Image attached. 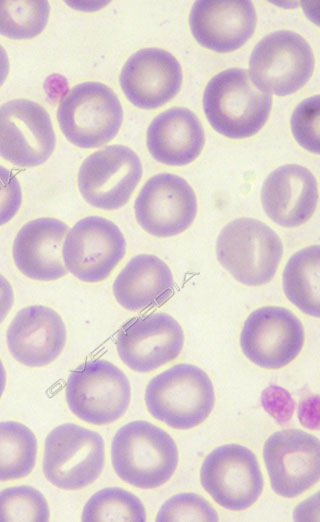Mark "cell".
Returning a JSON list of instances; mask_svg holds the SVG:
<instances>
[{
    "instance_id": "cell-1",
    "label": "cell",
    "mask_w": 320,
    "mask_h": 522,
    "mask_svg": "<svg viewBox=\"0 0 320 522\" xmlns=\"http://www.w3.org/2000/svg\"><path fill=\"white\" fill-rule=\"evenodd\" d=\"M179 461L174 439L159 426L144 420L118 429L111 442V463L116 475L139 489L164 485Z\"/></svg>"
},
{
    "instance_id": "cell-2",
    "label": "cell",
    "mask_w": 320,
    "mask_h": 522,
    "mask_svg": "<svg viewBox=\"0 0 320 522\" xmlns=\"http://www.w3.org/2000/svg\"><path fill=\"white\" fill-rule=\"evenodd\" d=\"M271 95L260 90L249 72L240 68L221 71L203 93V109L212 128L231 139L255 135L266 123Z\"/></svg>"
},
{
    "instance_id": "cell-3",
    "label": "cell",
    "mask_w": 320,
    "mask_h": 522,
    "mask_svg": "<svg viewBox=\"0 0 320 522\" xmlns=\"http://www.w3.org/2000/svg\"><path fill=\"white\" fill-rule=\"evenodd\" d=\"M145 404L150 415L168 427L192 429L212 412L214 387L204 370L189 363H179L148 382Z\"/></svg>"
},
{
    "instance_id": "cell-4",
    "label": "cell",
    "mask_w": 320,
    "mask_h": 522,
    "mask_svg": "<svg viewBox=\"0 0 320 522\" xmlns=\"http://www.w3.org/2000/svg\"><path fill=\"white\" fill-rule=\"evenodd\" d=\"M216 255L235 280L247 286H261L275 276L283 256V244L278 234L265 223L241 217L230 221L220 231Z\"/></svg>"
},
{
    "instance_id": "cell-5",
    "label": "cell",
    "mask_w": 320,
    "mask_h": 522,
    "mask_svg": "<svg viewBox=\"0 0 320 522\" xmlns=\"http://www.w3.org/2000/svg\"><path fill=\"white\" fill-rule=\"evenodd\" d=\"M57 121L73 145L97 148L111 141L123 121L121 103L114 91L100 82H83L61 99Z\"/></svg>"
},
{
    "instance_id": "cell-6",
    "label": "cell",
    "mask_w": 320,
    "mask_h": 522,
    "mask_svg": "<svg viewBox=\"0 0 320 522\" xmlns=\"http://www.w3.org/2000/svg\"><path fill=\"white\" fill-rule=\"evenodd\" d=\"M65 398L70 411L93 425L120 419L131 401V385L124 372L104 359L86 361L68 376Z\"/></svg>"
},
{
    "instance_id": "cell-7",
    "label": "cell",
    "mask_w": 320,
    "mask_h": 522,
    "mask_svg": "<svg viewBox=\"0 0 320 522\" xmlns=\"http://www.w3.org/2000/svg\"><path fill=\"white\" fill-rule=\"evenodd\" d=\"M105 464L102 436L86 427L64 423L47 435L44 443L43 473L62 490H80L95 482Z\"/></svg>"
},
{
    "instance_id": "cell-8",
    "label": "cell",
    "mask_w": 320,
    "mask_h": 522,
    "mask_svg": "<svg viewBox=\"0 0 320 522\" xmlns=\"http://www.w3.org/2000/svg\"><path fill=\"white\" fill-rule=\"evenodd\" d=\"M249 67L250 78L260 90L286 96L309 81L314 69V55L301 35L279 30L256 44Z\"/></svg>"
},
{
    "instance_id": "cell-9",
    "label": "cell",
    "mask_w": 320,
    "mask_h": 522,
    "mask_svg": "<svg viewBox=\"0 0 320 522\" xmlns=\"http://www.w3.org/2000/svg\"><path fill=\"white\" fill-rule=\"evenodd\" d=\"M200 482L218 505L231 511L251 507L264 487L256 455L236 443L220 445L208 453L200 468Z\"/></svg>"
},
{
    "instance_id": "cell-10",
    "label": "cell",
    "mask_w": 320,
    "mask_h": 522,
    "mask_svg": "<svg viewBox=\"0 0 320 522\" xmlns=\"http://www.w3.org/2000/svg\"><path fill=\"white\" fill-rule=\"evenodd\" d=\"M126 253V240L119 227L101 216H87L68 230L62 246L67 272L86 283L110 276Z\"/></svg>"
},
{
    "instance_id": "cell-11",
    "label": "cell",
    "mask_w": 320,
    "mask_h": 522,
    "mask_svg": "<svg viewBox=\"0 0 320 522\" xmlns=\"http://www.w3.org/2000/svg\"><path fill=\"white\" fill-rule=\"evenodd\" d=\"M142 174V163L132 149L110 145L82 162L77 178L79 192L95 208L119 209L129 201Z\"/></svg>"
},
{
    "instance_id": "cell-12",
    "label": "cell",
    "mask_w": 320,
    "mask_h": 522,
    "mask_svg": "<svg viewBox=\"0 0 320 522\" xmlns=\"http://www.w3.org/2000/svg\"><path fill=\"white\" fill-rule=\"evenodd\" d=\"M263 459L270 486L281 497L300 496L319 481L320 442L303 430L272 433L263 445Z\"/></svg>"
},
{
    "instance_id": "cell-13",
    "label": "cell",
    "mask_w": 320,
    "mask_h": 522,
    "mask_svg": "<svg viewBox=\"0 0 320 522\" xmlns=\"http://www.w3.org/2000/svg\"><path fill=\"white\" fill-rule=\"evenodd\" d=\"M305 340L304 327L290 310L264 306L252 311L240 333L245 357L264 369H280L300 354Z\"/></svg>"
},
{
    "instance_id": "cell-14",
    "label": "cell",
    "mask_w": 320,
    "mask_h": 522,
    "mask_svg": "<svg viewBox=\"0 0 320 522\" xmlns=\"http://www.w3.org/2000/svg\"><path fill=\"white\" fill-rule=\"evenodd\" d=\"M56 146V135L46 109L28 99L0 106V157L22 168L45 163Z\"/></svg>"
},
{
    "instance_id": "cell-15",
    "label": "cell",
    "mask_w": 320,
    "mask_h": 522,
    "mask_svg": "<svg viewBox=\"0 0 320 522\" xmlns=\"http://www.w3.org/2000/svg\"><path fill=\"white\" fill-rule=\"evenodd\" d=\"M137 223L148 234L166 238L190 227L197 213V198L189 183L172 173L149 178L134 203Z\"/></svg>"
},
{
    "instance_id": "cell-16",
    "label": "cell",
    "mask_w": 320,
    "mask_h": 522,
    "mask_svg": "<svg viewBox=\"0 0 320 522\" xmlns=\"http://www.w3.org/2000/svg\"><path fill=\"white\" fill-rule=\"evenodd\" d=\"M183 345L181 325L164 312L135 317L126 322L116 336L121 361L139 373L154 371L175 360Z\"/></svg>"
},
{
    "instance_id": "cell-17",
    "label": "cell",
    "mask_w": 320,
    "mask_h": 522,
    "mask_svg": "<svg viewBox=\"0 0 320 522\" xmlns=\"http://www.w3.org/2000/svg\"><path fill=\"white\" fill-rule=\"evenodd\" d=\"M126 98L140 109H156L180 90L182 69L178 60L160 48H144L131 55L120 74Z\"/></svg>"
},
{
    "instance_id": "cell-18",
    "label": "cell",
    "mask_w": 320,
    "mask_h": 522,
    "mask_svg": "<svg viewBox=\"0 0 320 522\" xmlns=\"http://www.w3.org/2000/svg\"><path fill=\"white\" fill-rule=\"evenodd\" d=\"M256 21L255 8L248 0H199L189 16L195 40L218 53L243 46L253 35Z\"/></svg>"
},
{
    "instance_id": "cell-19",
    "label": "cell",
    "mask_w": 320,
    "mask_h": 522,
    "mask_svg": "<svg viewBox=\"0 0 320 522\" xmlns=\"http://www.w3.org/2000/svg\"><path fill=\"white\" fill-rule=\"evenodd\" d=\"M67 339L66 326L52 308L31 305L19 310L6 332L9 352L28 367L49 365L63 351Z\"/></svg>"
},
{
    "instance_id": "cell-20",
    "label": "cell",
    "mask_w": 320,
    "mask_h": 522,
    "mask_svg": "<svg viewBox=\"0 0 320 522\" xmlns=\"http://www.w3.org/2000/svg\"><path fill=\"white\" fill-rule=\"evenodd\" d=\"M261 202L266 215L277 225L300 226L312 217L317 207V180L301 165L280 166L265 179Z\"/></svg>"
},
{
    "instance_id": "cell-21",
    "label": "cell",
    "mask_w": 320,
    "mask_h": 522,
    "mask_svg": "<svg viewBox=\"0 0 320 522\" xmlns=\"http://www.w3.org/2000/svg\"><path fill=\"white\" fill-rule=\"evenodd\" d=\"M69 227L52 217L28 221L17 232L12 257L17 269L37 281H54L68 272L62 259V246Z\"/></svg>"
},
{
    "instance_id": "cell-22",
    "label": "cell",
    "mask_w": 320,
    "mask_h": 522,
    "mask_svg": "<svg viewBox=\"0 0 320 522\" xmlns=\"http://www.w3.org/2000/svg\"><path fill=\"white\" fill-rule=\"evenodd\" d=\"M204 130L197 116L187 108L173 107L158 114L147 129L150 155L168 166H184L200 155Z\"/></svg>"
},
{
    "instance_id": "cell-23",
    "label": "cell",
    "mask_w": 320,
    "mask_h": 522,
    "mask_svg": "<svg viewBox=\"0 0 320 522\" xmlns=\"http://www.w3.org/2000/svg\"><path fill=\"white\" fill-rule=\"evenodd\" d=\"M169 266L152 254L132 257L113 282V294L128 311H142L168 301L174 292Z\"/></svg>"
},
{
    "instance_id": "cell-24",
    "label": "cell",
    "mask_w": 320,
    "mask_h": 522,
    "mask_svg": "<svg viewBox=\"0 0 320 522\" xmlns=\"http://www.w3.org/2000/svg\"><path fill=\"white\" fill-rule=\"evenodd\" d=\"M286 298L301 312L312 317L320 313V248L310 245L294 253L282 275Z\"/></svg>"
},
{
    "instance_id": "cell-25",
    "label": "cell",
    "mask_w": 320,
    "mask_h": 522,
    "mask_svg": "<svg viewBox=\"0 0 320 522\" xmlns=\"http://www.w3.org/2000/svg\"><path fill=\"white\" fill-rule=\"evenodd\" d=\"M37 439L24 424L0 422V481L26 477L33 470L37 456Z\"/></svg>"
},
{
    "instance_id": "cell-26",
    "label": "cell",
    "mask_w": 320,
    "mask_h": 522,
    "mask_svg": "<svg viewBox=\"0 0 320 522\" xmlns=\"http://www.w3.org/2000/svg\"><path fill=\"white\" fill-rule=\"evenodd\" d=\"M146 510L141 500L120 487H106L95 492L85 503L83 522H145Z\"/></svg>"
},
{
    "instance_id": "cell-27",
    "label": "cell",
    "mask_w": 320,
    "mask_h": 522,
    "mask_svg": "<svg viewBox=\"0 0 320 522\" xmlns=\"http://www.w3.org/2000/svg\"><path fill=\"white\" fill-rule=\"evenodd\" d=\"M50 5L45 0H0V35L31 39L45 29Z\"/></svg>"
},
{
    "instance_id": "cell-28",
    "label": "cell",
    "mask_w": 320,
    "mask_h": 522,
    "mask_svg": "<svg viewBox=\"0 0 320 522\" xmlns=\"http://www.w3.org/2000/svg\"><path fill=\"white\" fill-rule=\"evenodd\" d=\"M50 510L44 495L27 486H13L0 491V522H47Z\"/></svg>"
},
{
    "instance_id": "cell-29",
    "label": "cell",
    "mask_w": 320,
    "mask_h": 522,
    "mask_svg": "<svg viewBox=\"0 0 320 522\" xmlns=\"http://www.w3.org/2000/svg\"><path fill=\"white\" fill-rule=\"evenodd\" d=\"M157 522L204 521L219 520L214 507L201 495L185 492L171 496L158 510Z\"/></svg>"
},
{
    "instance_id": "cell-30",
    "label": "cell",
    "mask_w": 320,
    "mask_h": 522,
    "mask_svg": "<svg viewBox=\"0 0 320 522\" xmlns=\"http://www.w3.org/2000/svg\"><path fill=\"white\" fill-rule=\"evenodd\" d=\"M291 130L297 143L311 153H319V96L303 100L291 116Z\"/></svg>"
},
{
    "instance_id": "cell-31",
    "label": "cell",
    "mask_w": 320,
    "mask_h": 522,
    "mask_svg": "<svg viewBox=\"0 0 320 522\" xmlns=\"http://www.w3.org/2000/svg\"><path fill=\"white\" fill-rule=\"evenodd\" d=\"M22 204V190L16 175L0 165V226L8 223Z\"/></svg>"
},
{
    "instance_id": "cell-32",
    "label": "cell",
    "mask_w": 320,
    "mask_h": 522,
    "mask_svg": "<svg viewBox=\"0 0 320 522\" xmlns=\"http://www.w3.org/2000/svg\"><path fill=\"white\" fill-rule=\"evenodd\" d=\"M14 304V292L10 282L0 274V324L5 320Z\"/></svg>"
},
{
    "instance_id": "cell-33",
    "label": "cell",
    "mask_w": 320,
    "mask_h": 522,
    "mask_svg": "<svg viewBox=\"0 0 320 522\" xmlns=\"http://www.w3.org/2000/svg\"><path fill=\"white\" fill-rule=\"evenodd\" d=\"M10 69L9 58L6 50L0 44V87L4 84Z\"/></svg>"
},
{
    "instance_id": "cell-34",
    "label": "cell",
    "mask_w": 320,
    "mask_h": 522,
    "mask_svg": "<svg viewBox=\"0 0 320 522\" xmlns=\"http://www.w3.org/2000/svg\"><path fill=\"white\" fill-rule=\"evenodd\" d=\"M5 386H6V371L3 366L2 361L0 360V398L2 397Z\"/></svg>"
}]
</instances>
